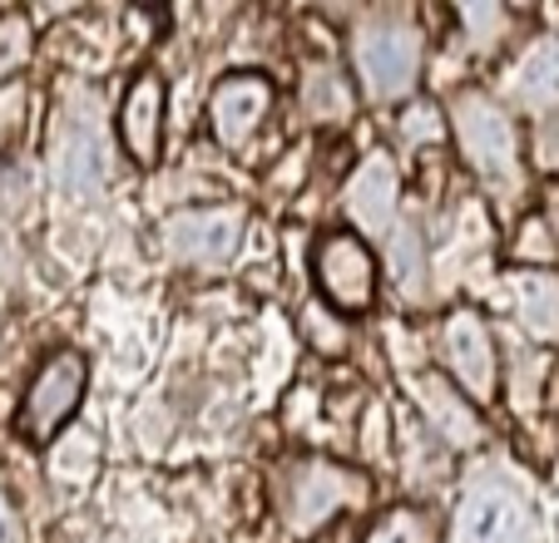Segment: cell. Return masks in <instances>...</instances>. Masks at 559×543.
<instances>
[{
  "label": "cell",
  "mask_w": 559,
  "mask_h": 543,
  "mask_svg": "<svg viewBox=\"0 0 559 543\" xmlns=\"http://www.w3.org/2000/svg\"><path fill=\"white\" fill-rule=\"evenodd\" d=\"M451 124L475 178H486L490 189H520V134L496 99L480 89H461L451 99Z\"/></svg>",
  "instance_id": "6da1fadb"
},
{
  "label": "cell",
  "mask_w": 559,
  "mask_h": 543,
  "mask_svg": "<svg viewBox=\"0 0 559 543\" xmlns=\"http://www.w3.org/2000/svg\"><path fill=\"white\" fill-rule=\"evenodd\" d=\"M361 499H367L361 474L337 470V464L307 460L283 474V514H287V529H297V533L322 529V523L337 519L347 504H361Z\"/></svg>",
  "instance_id": "7a4b0ae2"
},
{
  "label": "cell",
  "mask_w": 559,
  "mask_h": 543,
  "mask_svg": "<svg viewBox=\"0 0 559 543\" xmlns=\"http://www.w3.org/2000/svg\"><path fill=\"white\" fill-rule=\"evenodd\" d=\"M357 74L371 99H402L412 95L416 74H421V40L412 25L377 21L357 35Z\"/></svg>",
  "instance_id": "3957f363"
},
{
  "label": "cell",
  "mask_w": 559,
  "mask_h": 543,
  "mask_svg": "<svg viewBox=\"0 0 559 543\" xmlns=\"http://www.w3.org/2000/svg\"><path fill=\"white\" fill-rule=\"evenodd\" d=\"M80 396H85V355L60 351L40 366V376L31 381L21 406V425L31 439H55V430L80 410Z\"/></svg>",
  "instance_id": "277c9868"
},
{
  "label": "cell",
  "mask_w": 559,
  "mask_h": 543,
  "mask_svg": "<svg viewBox=\"0 0 559 543\" xmlns=\"http://www.w3.org/2000/svg\"><path fill=\"white\" fill-rule=\"evenodd\" d=\"M317 287L342 312H367L371 297H377V257H371L367 242L352 238V232L322 238V248H317Z\"/></svg>",
  "instance_id": "5b68a950"
},
{
  "label": "cell",
  "mask_w": 559,
  "mask_h": 543,
  "mask_svg": "<svg viewBox=\"0 0 559 543\" xmlns=\"http://www.w3.org/2000/svg\"><path fill=\"white\" fill-rule=\"evenodd\" d=\"M243 238V213L238 208H183L164 222V242L189 267H218L238 252Z\"/></svg>",
  "instance_id": "8992f818"
},
{
  "label": "cell",
  "mask_w": 559,
  "mask_h": 543,
  "mask_svg": "<svg viewBox=\"0 0 559 543\" xmlns=\"http://www.w3.org/2000/svg\"><path fill=\"white\" fill-rule=\"evenodd\" d=\"M441 346H445V361H451L455 381H461V390L480 406V400L496 396V336H490V326L480 322L475 312H451L445 316V331H441Z\"/></svg>",
  "instance_id": "52a82bcc"
},
{
  "label": "cell",
  "mask_w": 559,
  "mask_h": 543,
  "mask_svg": "<svg viewBox=\"0 0 559 543\" xmlns=\"http://www.w3.org/2000/svg\"><path fill=\"white\" fill-rule=\"evenodd\" d=\"M267 109H273V84L263 74H228L209 99V124L218 134V144L243 148L263 129Z\"/></svg>",
  "instance_id": "ba28073f"
},
{
  "label": "cell",
  "mask_w": 559,
  "mask_h": 543,
  "mask_svg": "<svg viewBox=\"0 0 559 543\" xmlns=\"http://www.w3.org/2000/svg\"><path fill=\"white\" fill-rule=\"evenodd\" d=\"M461 543H535V519L506 490H471L455 514Z\"/></svg>",
  "instance_id": "9c48e42d"
},
{
  "label": "cell",
  "mask_w": 559,
  "mask_h": 543,
  "mask_svg": "<svg viewBox=\"0 0 559 543\" xmlns=\"http://www.w3.org/2000/svg\"><path fill=\"white\" fill-rule=\"evenodd\" d=\"M109 178V144L99 134L95 114L85 109V119L74 114L64 124V138H60V183L70 198H95L105 189Z\"/></svg>",
  "instance_id": "30bf717a"
},
{
  "label": "cell",
  "mask_w": 559,
  "mask_h": 543,
  "mask_svg": "<svg viewBox=\"0 0 559 543\" xmlns=\"http://www.w3.org/2000/svg\"><path fill=\"white\" fill-rule=\"evenodd\" d=\"M416 406L426 410V425L445 439V445H480L486 439V420L475 410V400L465 390H451L441 376H416L412 381Z\"/></svg>",
  "instance_id": "8fae6325"
},
{
  "label": "cell",
  "mask_w": 559,
  "mask_h": 543,
  "mask_svg": "<svg viewBox=\"0 0 559 543\" xmlns=\"http://www.w3.org/2000/svg\"><path fill=\"white\" fill-rule=\"evenodd\" d=\"M119 138L134 164L158 158V144H164V80L158 74H139L129 84L124 105H119Z\"/></svg>",
  "instance_id": "7c38bea8"
},
{
  "label": "cell",
  "mask_w": 559,
  "mask_h": 543,
  "mask_svg": "<svg viewBox=\"0 0 559 543\" xmlns=\"http://www.w3.org/2000/svg\"><path fill=\"white\" fill-rule=\"evenodd\" d=\"M396 198H402V183H396V164L386 154H371L347 183V213L367 232H386L396 222Z\"/></svg>",
  "instance_id": "4fadbf2b"
},
{
  "label": "cell",
  "mask_w": 559,
  "mask_h": 543,
  "mask_svg": "<svg viewBox=\"0 0 559 543\" xmlns=\"http://www.w3.org/2000/svg\"><path fill=\"white\" fill-rule=\"evenodd\" d=\"M510 99L525 114H555L559 109V40H539L510 70Z\"/></svg>",
  "instance_id": "5bb4252c"
},
{
  "label": "cell",
  "mask_w": 559,
  "mask_h": 543,
  "mask_svg": "<svg viewBox=\"0 0 559 543\" xmlns=\"http://www.w3.org/2000/svg\"><path fill=\"white\" fill-rule=\"evenodd\" d=\"M515 312L525 316L535 331H555L559 326V282L545 272H515Z\"/></svg>",
  "instance_id": "9a60e30c"
},
{
  "label": "cell",
  "mask_w": 559,
  "mask_h": 543,
  "mask_svg": "<svg viewBox=\"0 0 559 543\" xmlns=\"http://www.w3.org/2000/svg\"><path fill=\"white\" fill-rule=\"evenodd\" d=\"M386 257H391V272H396V287H402L406 297H421L426 292V257H421V238H416V228L406 218H396L386 228Z\"/></svg>",
  "instance_id": "2e32d148"
},
{
  "label": "cell",
  "mask_w": 559,
  "mask_h": 543,
  "mask_svg": "<svg viewBox=\"0 0 559 543\" xmlns=\"http://www.w3.org/2000/svg\"><path fill=\"white\" fill-rule=\"evenodd\" d=\"M95 464H99V439L90 435V430H64V435L55 439V449H50V474L55 480L80 484V480L95 474Z\"/></svg>",
  "instance_id": "e0dca14e"
},
{
  "label": "cell",
  "mask_w": 559,
  "mask_h": 543,
  "mask_svg": "<svg viewBox=\"0 0 559 543\" xmlns=\"http://www.w3.org/2000/svg\"><path fill=\"white\" fill-rule=\"evenodd\" d=\"M25 60H31V21L0 15V74H15Z\"/></svg>",
  "instance_id": "ac0fdd59"
},
{
  "label": "cell",
  "mask_w": 559,
  "mask_h": 543,
  "mask_svg": "<svg viewBox=\"0 0 559 543\" xmlns=\"http://www.w3.org/2000/svg\"><path fill=\"white\" fill-rule=\"evenodd\" d=\"M367 543H431V529H426V519L416 509H396L367 533Z\"/></svg>",
  "instance_id": "d6986e66"
},
{
  "label": "cell",
  "mask_w": 559,
  "mask_h": 543,
  "mask_svg": "<svg viewBox=\"0 0 559 543\" xmlns=\"http://www.w3.org/2000/svg\"><path fill=\"white\" fill-rule=\"evenodd\" d=\"M307 105H312L317 119L342 114V109H347V89L337 84V74H322V80L312 74V95H307Z\"/></svg>",
  "instance_id": "ffe728a7"
},
{
  "label": "cell",
  "mask_w": 559,
  "mask_h": 543,
  "mask_svg": "<svg viewBox=\"0 0 559 543\" xmlns=\"http://www.w3.org/2000/svg\"><path fill=\"white\" fill-rule=\"evenodd\" d=\"M21 114H25V89L21 84H5V89H0V144H11L15 138Z\"/></svg>",
  "instance_id": "44dd1931"
},
{
  "label": "cell",
  "mask_w": 559,
  "mask_h": 543,
  "mask_svg": "<svg viewBox=\"0 0 559 543\" xmlns=\"http://www.w3.org/2000/svg\"><path fill=\"white\" fill-rule=\"evenodd\" d=\"M307 336H312L322 351H342V341H347V331H342V326L332 322V312H322V306L307 312Z\"/></svg>",
  "instance_id": "7402d4cb"
},
{
  "label": "cell",
  "mask_w": 559,
  "mask_h": 543,
  "mask_svg": "<svg viewBox=\"0 0 559 543\" xmlns=\"http://www.w3.org/2000/svg\"><path fill=\"white\" fill-rule=\"evenodd\" d=\"M525 238L530 242H520L525 252H535V257H555V242H539V238H549L545 222H525Z\"/></svg>",
  "instance_id": "603a6c76"
},
{
  "label": "cell",
  "mask_w": 559,
  "mask_h": 543,
  "mask_svg": "<svg viewBox=\"0 0 559 543\" xmlns=\"http://www.w3.org/2000/svg\"><path fill=\"white\" fill-rule=\"evenodd\" d=\"M0 543H21V519H15L5 494H0Z\"/></svg>",
  "instance_id": "cb8c5ba5"
}]
</instances>
